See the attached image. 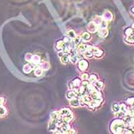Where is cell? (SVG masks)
Wrapping results in <instances>:
<instances>
[{
    "instance_id": "cell-37",
    "label": "cell",
    "mask_w": 134,
    "mask_h": 134,
    "mask_svg": "<svg viewBox=\"0 0 134 134\" xmlns=\"http://www.w3.org/2000/svg\"><path fill=\"white\" fill-rule=\"evenodd\" d=\"M63 42L65 43V45H70V43L71 42V39L69 38V37H68V36H65V37H64V38H63Z\"/></svg>"
},
{
    "instance_id": "cell-8",
    "label": "cell",
    "mask_w": 134,
    "mask_h": 134,
    "mask_svg": "<svg viewBox=\"0 0 134 134\" xmlns=\"http://www.w3.org/2000/svg\"><path fill=\"white\" fill-rule=\"evenodd\" d=\"M74 113H71L68 115H67V116H64V117H61V120L63 123H70L73 120H74Z\"/></svg>"
},
{
    "instance_id": "cell-9",
    "label": "cell",
    "mask_w": 134,
    "mask_h": 134,
    "mask_svg": "<svg viewBox=\"0 0 134 134\" xmlns=\"http://www.w3.org/2000/svg\"><path fill=\"white\" fill-rule=\"evenodd\" d=\"M82 40L84 41V42H89L91 40L92 38V36H91V34L88 31H84L81 33V35Z\"/></svg>"
},
{
    "instance_id": "cell-44",
    "label": "cell",
    "mask_w": 134,
    "mask_h": 134,
    "mask_svg": "<svg viewBox=\"0 0 134 134\" xmlns=\"http://www.w3.org/2000/svg\"><path fill=\"white\" fill-rule=\"evenodd\" d=\"M131 12H132V14L134 15V6H132V7L131 8Z\"/></svg>"
},
{
    "instance_id": "cell-29",
    "label": "cell",
    "mask_w": 134,
    "mask_h": 134,
    "mask_svg": "<svg viewBox=\"0 0 134 134\" xmlns=\"http://www.w3.org/2000/svg\"><path fill=\"white\" fill-rule=\"evenodd\" d=\"M126 104L128 107H132L134 106V97H128L126 100Z\"/></svg>"
},
{
    "instance_id": "cell-3",
    "label": "cell",
    "mask_w": 134,
    "mask_h": 134,
    "mask_svg": "<svg viewBox=\"0 0 134 134\" xmlns=\"http://www.w3.org/2000/svg\"><path fill=\"white\" fill-rule=\"evenodd\" d=\"M89 67V62L87 61V60L81 58L78 61V68L80 71L81 72H84L88 69Z\"/></svg>"
},
{
    "instance_id": "cell-16",
    "label": "cell",
    "mask_w": 134,
    "mask_h": 134,
    "mask_svg": "<svg viewBox=\"0 0 134 134\" xmlns=\"http://www.w3.org/2000/svg\"><path fill=\"white\" fill-rule=\"evenodd\" d=\"M99 80V77L97 74H91L89 76V79L88 81H90V83L91 84H94L96 81H97Z\"/></svg>"
},
{
    "instance_id": "cell-45",
    "label": "cell",
    "mask_w": 134,
    "mask_h": 134,
    "mask_svg": "<svg viewBox=\"0 0 134 134\" xmlns=\"http://www.w3.org/2000/svg\"><path fill=\"white\" fill-rule=\"evenodd\" d=\"M131 28H132V30L134 31V23H132V25Z\"/></svg>"
},
{
    "instance_id": "cell-38",
    "label": "cell",
    "mask_w": 134,
    "mask_h": 134,
    "mask_svg": "<svg viewBox=\"0 0 134 134\" xmlns=\"http://www.w3.org/2000/svg\"><path fill=\"white\" fill-rule=\"evenodd\" d=\"M102 20H103V18H100V17H96L93 22L96 25H99L100 24V22H102Z\"/></svg>"
},
{
    "instance_id": "cell-15",
    "label": "cell",
    "mask_w": 134,
    "mask_h": 134,
    "mask_svg": "<svg viewBox=\"0 0 134 134\" xmlns=\"http://www.w3.org/2000/svg\"><path fill=\"white\" fill-rule=\"evenodd\" d=\"M71 113H73L71 111V110L70 108H67V107L66 108H63V109H61V110H59V113H60L61 117H64V116H67V115H68V114H70Z\"/></svg>"
},
{
    "instance_id": "cell-21",
    "label": "cell",
    "mask_w": 134,
    "mask_h": 134,
    "mask_svg": "<svg viewBox=\"0 0 134 134\" xmlns=\"http://www.w3.org/2000/svg\"><path fill=\"white\" fill-rule=\"evenodd\" d=\"M93 85H94V87L97 88V89H98V90H102V89H104V83L102 81H96L94 84H93Z\"/></svg>"
},
{
    "instance_id": "cell-19",
    "label": "cell",
    "mask_w": 134,
    "mask_h": 134,
    "mask_svg": "<svg viewBox=\"0 0 134 134\" xmlns=\"http://www.w3.org/2000/svg\"><path fill=\"white\" fill-rule=\"evenodd\" d=\"M32 69H33V67H32L31 64H25V65L23 66V69H22V70H23V72H24L25 74H29V73L31 72Z\"/></svg>"
},
{
    "instance_id": "cell-42",
    "label": "cell",
    "mask_w": 134,
    "mask_h": 134,
    "mask_svg": "<svg viewBox=\"0 0 134 134\" xmlns=\"http://www.w3.org/2000/svg\"><path fill=\"white\" fill-rule=\"evenodd\" d=\"M64 54V53L62 51H58V53H57V55H58V57H62Z\"/></svg>"
},
{
    "instance_id": "cell-2",
    "label": "cell",
    "mask_w": 134,
    "mask_h": 134,
    "mask_svg": "<svg viewBox=\"0 0 134 134\" xmlns=\"http://www.w3.org/2000/svg\"><path fill=\"white\" fill-rule=\"evenodd\" d=\"M69 57H70V61L73 64H77L80 60V57L78 55V52L77 51L76 48L71 49L69 52Z\"/></svg>"
},
{
    "instance_id": "cell-20",
    "label": "cell",
    "mask_w": 134,
    "mask_h": 134,
    "mask_svg": "<svg viewBox=\"0 0 134 134\" xmlns=\"http://www.w3.org/2000/svg\"><path fill=\"white\" fill-rule=\"evenodd\" d=\"M60 58H61V61L63 64H67L68 63L70 62V57H69V54H64L62 57H60Z\"/></svg>"
},
{
    "instance_id": "cell-31",
    "label": "cell",
    "mask_w": 134,
    "mask_h": 134,
    "mask_svg": "<svg viewBox=\"0 0 134 134\" xmlns=\"http://www.w3.org/2000/svg\"><path fill=\"white\" fill-rule=\"evenodd\" d=\"M6 114H7V109L4 106L0 107V117H5Z\"/></svg>"
},
{
    "instance_id": "cell-6",
    "label": "cell",
    "mask_w": 134,
    "mask_h": 134,
    "mask_svg": "<svg viewBox=\"0 0 134 134\" xmlns=\"http://www.w3.org/2000/svg\"><path fill=\"white\" fill-rule=\"evenodd\" d=\"M65 46H66L65 43L63 42L62 39H61V40H57V41L56 42L55 45H54V48H55V49H56L57 51H61L64 48Z\"/></svg>"
},
{
    "instance_id": "cell-14",
    "label": "cell",
    "mask_w": 134,
    "mask_h": 134,
    "mask_svg": "<svg viewBox=\"0 0 134 134\" xmlns=\"http://www.w3.org/2000/svg\"><path fill=\"white\" fill-rule=\"evenodd\" d=\"M51 120H59L61 118V115L59 113V111H57V110L53 111L51 113Z\"/></svg>"
},
{
    "instance_id": "cell-12",
    "label": "cell",
    "mask_w": 134,
    "mask_h": 134,
    "mask_svg": "<svg viewBox=\"0 0 134 134\" xmlns=\"http://www.w3.org/2000/svg\"><path fill=\"white\" fill-rule=\"evenodd\" d=\"M72 84H73V86H74V90H76V89H78L79 87L81 85V82L82 81L81 80V78H75L74 80L71 81Z\"/></svg>"
},
{
    "instance_id": "cell-41",
    "label": "cell",
    "mask_w": 134,
    "mask_h": 134,
    "mask_svg": "<svg viewBox=\"0 0 134 134\" xmlns=\"http://www.w3.org/2000/svg\"><path fill=\"white\" fill-rule=\"evenodd\" d=\"M4 103H5V98L3 97H0V107L3 106Z\"/></svg>"
},
{
    "instance_id": "cell-23",
    "label": "cell",
    "mask_w": 134,
    "mask_h": 134,
    "mask_svg": "<svg viewBox=\"0 0 134 134\" xmlns=\"http://www.w3.org/2000/svg\"><path fill=\"white\" fill-rule=\"evenodd\" d=\"M31 62L35 64H38L41 62V57H39V55L38 54H35L32 56V59H31Z\"/></svg>"
},
{
    "instance_id": "cell-25",
    "label": "cell",
    "mask_w": 134,
    "mask_h": 134,
    "mask_svg": "<svg viewBox=\"0 0 134 134\" xmlns=\"http://www.w3.org/2000/svg\"><path fill=\"white\" fill-rule=\"evenodd\" d=\"M128 106L126 105V103H121V104H120V111H121L122 113H123L124 114L126 113V111H127V110H128Z\"/></svg>"
},
{
    "instance_id": "cell-17",
    "label": "cell",
    "mask_w": 134,
    "mask_h": 134,
    "mask_svg": "<svg viewBox=\"0 0 134 134\" xmlns=\"http://www.w3.org/2000/svg\"><path fill=\"white\" fill-rule=\"evenodd\" d=\"M104 51L100 48H98L95 52H93V57H95L96 58H101L104 56Z\"/></svg>"
},
{
    "instance_id": "cell-22",
    "label": "cell",
    "mask_w": 134,
    "mask_h": 134,
    "mask_svg": "<svg viewBox=\"0 0 134 134\" xmlns=\"http://www.w3.org/2000/svg\"><path fill=\"white\" fill-rule=\"evenodd\" d=\"M120 104L117 103V102H114L113 104H112V110L114 113H118L120 111Z\"/></svg>"
},
{
    "instance_id": "cell-39",
    "label": "cell",
    "mask_w": 134,
    "mask_h": 134,
    "mask_svg": "<svg viewBox=\"0 0 134 134\" xmlns=\"http://www.w3.org/2000/svg\"><path fill=\"white\" fill-rule=\"evenodd\" d=\"M32 56H33L32 54H31V53H27V54H25V61H31Z\"/></svg>"
},
{
    "instance_id": "cell-11",
    "label": "cell",
    "mask_w": 134,
    "mask_h": 134,
    "mask_svg": "<svg viewBox=\"0 0 134 134\" xmlns=\"http://www.w3.org/2000/svg\"><path fill=\"white\" fill-rule=\"evenodd\" d=\"M87 43H81L80 45H78V46H77L76 50L78 52L84 53L87 51Z\"/></svg>"
},
{
    "instance_id": "cell-28",
    "label": "cell",
    "mask_w": 134,
    "mask_h": 134,
    "mask_svg": "<svg viewBox=\"0 0 134 134\" xmlns=\"http://www.w3.org/2000/svg\"><path fill=\"white\" fill-rule=\"evenodd\" d=\"M73 43L76 45V46H78V45H80L81 43H82L83 40H82V38L81 36H76L75 38H74L73 39Z\"/></svg>"
},
{
    "instance_id": "cell-33",
    "label": "cell",
    "mask_w": 134,
    "mask_h": 134,
    "mask_svg": "<svg viewBox=\"0 0 134 134\" xmlns=\"http://www.w3.org/2000/svg\"><path fill=\"white\" fill-rule=\"evenodd\" d=\"M43 74V70L41 68H37L35 70V75L36 77H41Z\"/></svg>"
},
{
    "instance_id": "cell-35",
    "label": "cell",
    "mask_w": 134,
    "mask_h": 134,
    "mask_svg": "<svg viewBox=\"0 0 134 134\" xmlns=\"http://www.w3.org/2000/svg\"><path fill=\"white\" fill-rule=\"evenodd\" d=\"M99 29H102V28H107V22L102 20V22H100V24L98 25Z\"/></svg>"
},
{
    "instance_id": "cell-43",
    "label": "cell",
    "mask_w": 134,
    "mask_h": 134,
    "mask_svg": "<svg viewBox=\"0 0 134 134\" xmlns=\"http://www.w3.org/2000/svg\"><path fill=\"white\" fill-rule=\"evenodd\" d=\"M53 134H62V132H61L59 130L57 129V130H55V131L53 132Z\"/></svg>"
},
{
    "instance_id": "cell-7",
    "label": "cell",
    "mask_w": 134,
    "mask_h": 134,
    "mask_svg": "<svg viewBox=\"0 0 134 134\" xmlns=\"http://www.w3.org/2000/svg\"><path fill=\"white\" fill-rule=\"evenodd\" d=\"M103 20L106 21V22H110L112 21L113 18V15L112 14V12H110V11H105V12L103 14Z\"/></svg>"
},
{
    "instance_id": "cell-40",
    "label": "cell",
    "mask_w": 134,
    "mask_h": 134,
    "mask_svg": "<svg viewBox=\"0 0 134 134\" xmlns=\"http://www.w3.org/2000/svg\"><path fill=\"white\" fill-rule=\"evenodd\" d=\"M89 84H90V81H89L88 80H87V81H82V82H81V85L84 86V87H87Z\"/></svg>"
},
{
    "instance_id": "cell-13",
    "label": "cell",
    "mask_w": 134,
    "mask_h": 134,
    "mask_svg": "<svg viewBox=\"0 0 134 134\" xmlns=\"http://www.w3.org/2000/svg\"><path fill=\"white\" fill-rule=\"evenodd\" d=\"M69 104L72 107H75V108L78 107L80 106V99L78 97H75V98L69 101Z\"/></svg>"
},
{
    "instance_id": "cell-27",
    "label": "cell",
    "mask_w": 134,
    "mask_h": 134,
    "mask_svg": "<svg viewBox=\"0 0 134 134\" xmlns=\"http://www.w3.org/2000/svg\"><path fill=\"white\" fill-rule=\"evenodd\" d=\"M67 36H68V37H69L71 40H73L74 38H76L77 35H76L75 31H74V30L70 29V30H68V31H67Z\"/></svg>"
},
{
    "instance_id": "cell-34",
    "label": "cell",
    "mask_w": 134,
    "mask_h": 134,
    "mask_svg": "<svg viewBox=\"0 0 134 134\" xmlns=\"http://www.w3.org/2000/svg\"><path fill=\"white\" fill-rule=\"evenodd\" d=\"M84 57H86V58H87V59H91V58H93V53L92 51H86L84 53Z\"/></svg>"
},
{
    "instance_id": "cell-32",
    "label": "cell",
    "mask_w": 134,
    "mask_h": 134,
    "mask_svg": "<svg viewBox=\"0 0 134 134\" xmlns=\"http://www.w3.org/2000/svg\"><path fill=\"white\" fill-rule=\"evenodd\" d=\"M89 76H90V74H89L88 73H87V72L84 71V72H83V73L81 74L80 78H81V81H87V80L89 79Z\"/></svg>"
},
{
    "instance_id": "cell-4",
    "label": "cell",
    "mask_w": 134,
    "mask_h": 134,
    "mask_svg": "<svg viewBox=\"0 0 134 134\" xmlns=\"http://www.w3.org/2000/svg\"><path fill=\"white\" fill-rule=\"evenodd\" d=\"M57 127H58V120H51L50 122L48 123V130L54 132L55 130H57Z\"/></svg>"
},
{
    "instance_id": "cell-36",
    "label": "cell",
    "mask_w": 134,
    "mask_h": 134,
    "mask_svg": "<svg viewBox=\"0 0 134 134\" xmlns=\"http://www.w3.org/2000/svg\"><path fill=\"white\" fill-rule=\"evenodd\" d=\"M76 132H77V131L74 128H71V129L63 132L62 134H76Z\"/></svg>"
},
{
    "instance_id": "cell-18",
    "label": "cell",
    "mask_w": 134,
    "mask_h": 134,
    "mask_svg": "<svg viewBox=\"0 0 134 134\" xmlns=\"http://www.w3.org/2000/svg\"><path fill=\"white\" fill-rule=\"evenodd\" d=\"M108 34H109V31L107 28H102V29L98 30V35L101 38H107L108 36Z\"/></svg>"
},
{
    "instance_id": "cell-10",
    "label": "cell",
    "mask_w": 134,
    "mask_h": 134,
    "mask_svg": "<svg viewBox=\"0 0 134 134\" xmlns=\"http://www.w3.org/2000/svg\"><path fill=\"white\" fill-rule=\"evenodd\" d=\"M66 97L69 100H72L75 97H78V96H77L76 91L74 90H69L66 93Z\"/></svg>"
},
{
    "instance_id": "cell-1",
    "label": "cell",
    "mask_w": 134,
    "mask_h": 134,
    "mask_svg": "<svg viewBox=\"0 0 134 134\" xmlns=\"http://www.w3.org/2000/svg\"><path fill=\"white\" fill-rule=\"evenodd\" d=\"M126 129L123 118H115L110 123V131L112 134H123Z\"/></svg>"
},
{
    "instance_id": "cell-5",
    "label": "cell",
    "mask_w": 134,
    "mask_h": 134,
    "mask_svg": "<svg viewBox=\"0 0 134 134\" xmlns=\"http://www.w3.org/2000/svg\"><path fill=\"white\" fill-rule=\"evenodd\" d=\"M99 30V28H98V25H96L93 22H91L88 24L87 25V31L88 32L90 33H96L97 31H98Z\"/></svg>"
},
{
    "instance_id": "cell-30",
    "label": "cell",
    "mask_w": 134,
    "mask_h": 134,
    "mask_svg": "<svg viewBox=\"0 0 134 134\" xmlns=\"http://www.w3.org/2000/svg\"><path fill=\"white\" fill-rule=\"evenodd\" d=\"M43 71H48L50 68V64L48 61H43L41 64V67H40Z\"/></svg>"
},
{
    "instance_id": "cell-24",
    "label": "cell",
    "mask_w": 134,
    "mask_h": 134,
    "mask_svg": "<svg viewBox=\"0 0 134 134\" xmlns=\"http://www.w3.org/2000/svg\"><path fill=\"white\" fill-rule=\"evenodd\" d=\"M124 41L130 45H133L134 44V35H131V36H128V37H125Z\"/></svg>"
},
{
    "instance_id": "cell-26",
    "label": "cell",
    "mask_w": 134,
    "mask_h": 134,
    "mask_svg": "<svg viewBox=\"0 0 134 134\" xmlns=\"http://www.w3.org/2000/svg\"><path fill=\"white\" fill-rule=\"evenodd\" d=\"M124 35L126 37H128V36H131L132 35H134V31L132 29L131 27H128L125 29L124 31Z\"/></svg>"
}]
</instances>
